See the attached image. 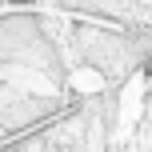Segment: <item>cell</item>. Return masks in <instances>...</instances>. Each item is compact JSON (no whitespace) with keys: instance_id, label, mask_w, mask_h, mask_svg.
Here are the masks:
<instances>
[{"instance_id":"1","label":"cell","mask_w":152,"mask_h":152,"mask_svg":"<svg viewBox=\"0 0 152 152\" xmlns=\"http://www.w3.org/2000/svg\"><path fill=\"white\" fill-rule=\"evenodd\" d=\"M72 84H76L80 92H96V88H100V76H96V72H80V76H72Z\"/></svg>"},{"instance_id":"2","label":"cell","mask_w":152,"mask_h":152,"mask_svg":"<svg viewBox=\"0 0 152 152\" xmlns=\"http://www.w3.org/2000/svg\"><path fill=\"white\" fill-rule=\"evenodd\" d=\"M144 84H148V92H152V64H148V76H144Z\"/></svg>"}]
</instances>
